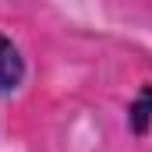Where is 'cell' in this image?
I'll use <instances>...</instances> for the list:
<instances>
[{
    "mask_svg": "<svg viewBox=\"0 0 152 152\" xmlns=\"http://www.w3.org/2000/svg\"><path fill=\"white\" fill-rule=\"evenodd\" d=\"M21 81H25V60L11 39L0 36V92H14Z\"/></svg>",
    "mask_w": 152,
    "mask_h": 152,
    "instance_id": "6da1fadb",
    "label": "cell"
},
{
    "mask_svg": "<svg viewBox=\"0 0 152 152\" xmlns=\"http://www.w3.org/2000/svg\"><path fill=\"white\" fill-rule=\"evenodd\" d=\"M131 113H134V117H131V127L142 134V131H145V124H149V117H152V88L142 92V99L134 103V110H131Z\"/></svg>",
    "mask_w": 152,
    "mask_h": 152,
    "instance_id": "7a4b0ae2",
    "label": "cell"
}]
</instances>
